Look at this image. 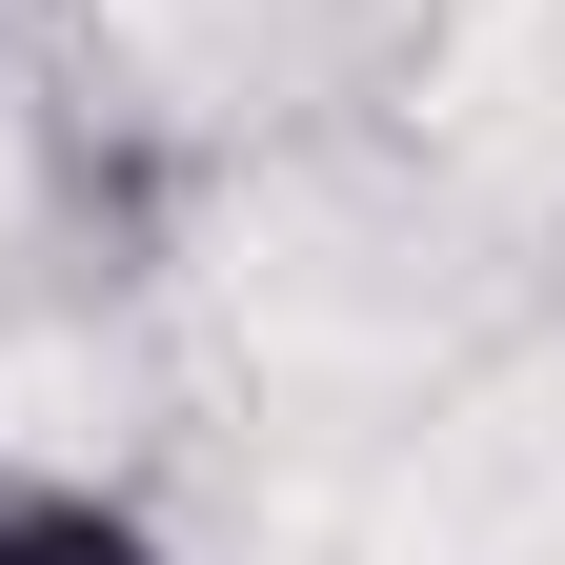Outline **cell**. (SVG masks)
<instances>
[{
  "label": "cell",
  "mask_w": 565,
  "mask_h": 565,
  "mask_svg": "<svg viewBox=\"0 0 565 565\" xmlns=\"http://www.w3.org/2000/svg\"><path fill=\"white\" fill-rule=\"evenodd\" d=\"M0 565H182V545L141 525L121 484H82V465H41V445H0Z\"/></svg>",
  "instance_id": "obj_1"
}]
</instances>
